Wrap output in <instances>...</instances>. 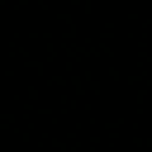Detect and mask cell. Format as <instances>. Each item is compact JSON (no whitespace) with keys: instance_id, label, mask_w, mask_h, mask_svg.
Segmentation results:
<instances>
[]
</instances>
